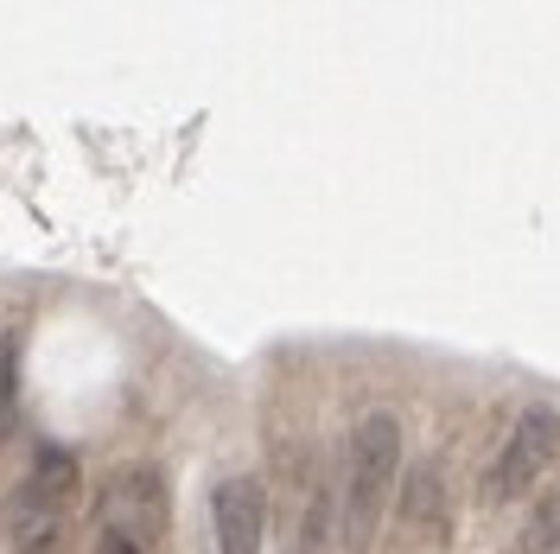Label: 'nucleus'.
Wrapping results in <instances>:
<instances>
[{"label":"nucleus","mask_w":560,"mask_h":554,"mask_svg":"<svg viewBox=\"0 0 560 554\" xmlns=\"http://www.w3.org/2000/svg\"><path fill=\"white\" fill-rule=\"evenodd\" d=\"M510 554H560V485L528 510V522L516 529V542H510Z\"/></svg>","instance_id":"7"},{"label":"nucleus","mask_w":560,"mask_h":554,"mask_svg":"<svg viewBox=\"0 0 560 554\" xmlns=\"http://www.w3.org/2000/svg\"><path fill=\"white\" fill-rule=\"evenodd\" d=\"M395 510H401L408 549H440V542H453V504H446V472H440V459H420L415 472H401Z\"/></svg>","instance_id":"5"},{"label":"nucleus","mask_w":560,"mask_h":554,"mask_svg":"<svg viewBox=\"0 0 560 554\" xmlns=\"http://www.w3.org/2000/svg\"><path fill=\"white\" fill-rule=\"evenodd\" d=\"M210 529H217V554H261L268 490L255 478H223L210 490Z\"/></svg>","instance_id":"6"},{"label":"nucleus","mask_w":560,"mask_h":554,"mask_svg":"<svg viewBox=\"0 0 560 554\" xmlns=\"http://www.w3.org/2000/svg\"><path fill=\"white\" fill-rule=\"evenodd\" d=\"M20 420V332H0V440Z\"/></svg>","instance_id":"9"},{"label":"nucleus","mask_w":560,"mask_h":554,"mask_svg":"<svg viewBox=\"0 0 560 554\" xmlns=\"http://www.w3.org/2000/svg\"><path fill=\"white\" fill-rule=\"evenodd\" d=\"M83 497V472L65 447H38L33 472L13 485L7 497V535H13V554H51L58 535H65L70 510Z\"/></svg>","instance_id":"2"},{"label":"nucleus","mask_w":560,"mask_h":554,"mask_svg":"<svg viewBox=\"0 0 560 554\" xmlns=\"http://www.w3.org/2000/svg\"><path fill=\"white\" fill-rule=\"evenodd\" d=\"M401 478V420L395 408H370V415L350 427L345 447V542L350 554H363L383 529V510L395 497Z\"/></svg>","instance_id":"1"},{"label":"nucleus","mask_w":560,"mask_h":554,"mask_svg":"<svg viewBox=\"0 0 560 554\" xmlns=\"http://www.w3.org/2000/svg\"><path fill=\"white\" fill-rule=\"evenodd\" d=\"M555 459H560V408L535 402V408H523V415L510 420V434H503L497 459L485 465V478H478V504H485V510H510V504H523L528 490L555 472Z\"/></svg>","instance_id":"3"},{"label":"nucleus","mask_w":560,"mask_h":554,"mask_svg":"<svg viewBox=\"0 0 560 554\" xmlns=\"http://www.w3.org/2000/svg\"><path fill=\"white\" fill-rule=\"evenodd\" d=\"M166 522H173V485H166V472L153 459H128V465L108 472V485H103V529L108 535H121V542H135L147 554L166 535Z\"/></svg>","instance_id":"4"},{"label":"nucleus","mask_w":560,"mask_h":554,"mask_svg":"<svg viewBox=\"0 0 560 554\" xmlns=\"http://www.w3.org/2000/svg\"><path fill=\"white\" fill-rule=\"evenodd\" d=\"M338 535H345V522H338L331 490H313V504L300 517V554H338Z\"/></svg>","instance_id":"8"},{"label":"nucleus","mask_w":560,"mask_h":554,"mask_svg":"<svg viewBox=\"0 0 560 554\" xmlns=\"http://www.w3.org/2000/svg\"><path fill=\"white\" fill-rule=\"evenodd\" d=\"M96 554H140V549H135V542H121V535H108V529H103V535H96Z\"/></svg>","instance_id":"10"}]
</instances>
